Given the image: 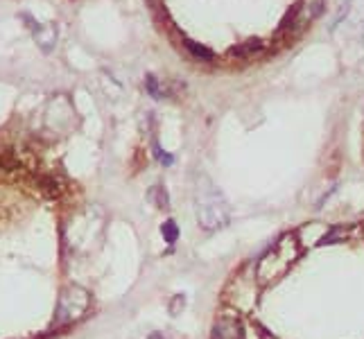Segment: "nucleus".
<instances>
[{
	"mask_svg": "<svg viewBox=\"0 0 364 339\" xmlns=\"http://www.w3.org/2000/svg\"><path fill=\"white\" fill-rule=\"evenodd\" d=\"M301 254H303V245L299 242V236L296 233L283 236L261 258V263H258V269H256L258 283L270 285V283H274V280L283 278L287 271H290V267L301 258Z\"/></svg>",
	"mask_w": 364,
	"mask_h": 339,
	"instance_id": "1",
	"label": "nucleus"
},
{
	"mask_svg": "<svg viewBox=\"0 0 364 339\" xmlns=\"http://www.w3.org/2000/svg\"><path fill=\"white\" fill-rule=\"evenodd\" d=\"M89 303H91V296L86 289H82L78 285L66 287L59 298V305H57V322L59 324L75 322V319H80L86 312Z\"/></svg>",
	"mask_w": 364,
	"mask_h": 339,
	"instance_id": "2",
	"label": "nucleus"
},
{
	"mask_svg": "<svg viewBox=\"0 0 364 339\" xmlns=\"http://www.w3.org/2000/svg\"><path fill=\"white\" fill-rule=\"evenodd\" d=\"M228 217H231V212H228V206L222 201V197H213L210 203H204V206H199V212H197V219L199 224L208 231H215V229H222Z\"/></svg>",
	"mask_w": 364,
	"mask_h": 339,
	"instance_id": "3",
	"label": "nucleus"
},
{
	"mask_svg": "<svg viewBox=\"0 0 364 339\" xmlns=\"http://www.w3.org/2000/svg\"><path fill=\"white\" fill-rule=\"evenodd\" d=\"M210 339H245V328L238 315H219L210 331Z\"/></svg>",
	"mask_w": 364,
	"mask_h": 339,
	"instance_id": "4",
	"label": "nucleus"
},
{
	"mask_svg": "<svg viewBox=\"0 0 364 339\" xmlns=\"http://www.w3.org/2000/svg\"><path fill=\"white\" fill-rule=\"evenodd\" d=\"M263 50V41L261 38H249V41L240 43V45H233L231 48V55L238 57V59H247V57H254L256 52Z\"/></svg>",
	"mask_w": 364,
	"mask_h": 339,
	"instance_id": "5",
	"label": "nucleus"
},
{
	"mask_svg": "<svg viewBox=\"0 0 364 339\" xmlns=\"http://www.w3.org/2000/svg\"><path fill=\"white\" fill-rule=\"evenodd\" d=\"M184 48L195 57V59H202V62H210L213 59V52L208 50L206 45H202V43H197V41H193V38H188V36H184Z\"/></svg>",
	"mask_w": 364,
	"mask_h": 339,
	"instance_id": "6",
	"label": "nucleus"
},
{
	"mask_svg": "<svg viewBox=\"0 0 364 339\" xmlns=\"http://www.w3.org/2000/svg\"><path fill=\"white\" fill-rule=\"evenodd\" d=\"M161 236H163V240L168 242V245H175L177 242V238H179V229H177V224L172 219H168L166 224L161 226Z\"/></svg>",
	"mask_w": 364,
	"mask_h": 339,
	"instance_id": "7",
	"label": "nucleus"
},
{
	"mask_svg": "<svg viewBox=\"0 0 364 339\" xmlns=\"http://www.w3.org/2000/svg\"><path fill=\"white\" fill-rule=\"evenodd\" d=\"M41 188H43V192H45L48 197H57V195H59V183H57L54 177H45L41 181Z\"/></svg>",
	"mask_w": 364,
	"mask_h": 339,
	"instance_id": "8",
	"label": "nucleus"
},
{
	"mask_svg": "<svg viewBox=\"0 0 364 339\" xmlns=\"http://www.w3.org/2000/svg\"><path fill=\"white\" fill-rule=\"evenodd\" d=\"M152 197H154L156 199V206L159 208H166L168 210V206H170V203H168V192H166V188H152Z\"/></svg>",
	"mask_w": 364,
	"mask_h": 339,
	"instance_id": "9",
	"label": "nucleus"
},
{
	"mask_svg": "<svg viewBox=\"0 0 364 339\" xmlns=\"http://www.w3.org/2000/svg\"><path fill=\"white\" fill-rule=\"evenodd\" d=\"M145 84H147L150 95H154V98H163V93L159 91V82L154 80V75H147V77H145Z\"/></svg>",
	"mask_w": 364,
	"mask_h": 339,
	"instance_id": "10",
	"label": "nucleus"
},
{
	"mask_svg": "<svg viewBox=\"0 0 364 339\" xmlns=\"http://www.w3.org/2000/svg\"><path fill=\"white\" fill-rule=\"evenodd\" d=\"M156 157H159L161 163H166V166H172V161H175V159H172V154L161 152V150H159V145H156Z\"/></svg>",
	"mask_w": 364,
	"mask_h": 339,
	"instance_id": "11",
	"label": "nucleus"
},
{
	"mask_svg": "<svg viewBox=\"0 0 364 339\" xmlns=\"http://www.w3.org/2000/svg\"><path fill=\"white\" fill-rule=\"evenodd\" d=\"M150 339H163V337L159 333H154V335H150Z\"/></svg>",
	"mask_w": 364,
	"mask_h": 339,
	"instance_id": "12",
	"label": "nucleus"
}]
</instances>
